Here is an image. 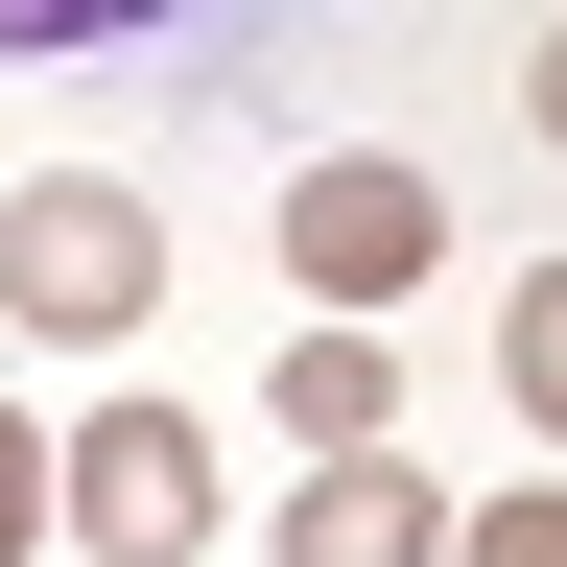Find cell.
<instances>
[{"instance_id":"obj_10","label":"cell","mask_w":567,"mask_h":567,"mask_svg":"<svg viewBox=\"0 0 567 567\" xmlns=\"http://www.w3.org/2000/svg\"><path fill=\"white\" fill-rule=\"evenodd\" d=\"M520 118H544V142H567V24H544V48H520Z\"/></svg>"},{"instance_id":"obj_6","label":"cell","mask_w":567,"mask_h":567,"mask_svg":"<svg viewBox=\"0 0 567 567\" xmlns=\"http://www.w3.org/2000/svg\"><path fill=\"white\" fill-rule=\"evenodd\" d=\"M450 567H567V473H520V496H450Z\"/></svg>"},{"instance_id":"obj_7","label":"cell","mask_w":567,"mask_h":567,"mask_svg":"<svg viewBox=\"0 0 567 567\" xmlns=\"http://www.w3.org/2000/svg\"><path fill=\"white\" fill-rule=\"evenodd\" d=\"M496 354H520V402H544V450H567V260L520 284V308H496Z\"/></svg>"},{"instance_id":"obj_3","label":"cell","mask_w":567,"mask_h":567,"mask_svg":"<svg viewBox=\"0 0 567 567\" xmlns=\"http://www.w3.org/2000/svg\"><path fill=\"white\" fill-rule=\"evenodd\" d=\"M284 260H308L331 308H402V284L450 260V189H425L402 142H379V166H308V189H284Z\"/></svg>"},{"instance_id":"obj_2","label":"cell","mask_w":567,"mask_h":567,"mask_svg":"<svg viewBox=\"0 0 567 567\" xmlns=\"http://www.w3.org/2000/svg\"><path fill=\"white\" fill-rule=\"evenodd\" d=\"M48 520L95 544V567H189V544H213V425H189V402H95V425L48 450Z\"/></svg>"},{"instance_id":"obj_4","label":"cell","mask_w":567,"mask_h":567,"mask_svg":"<svg viewBox=\"0 0 567 567\" xmlns=\"http://www.w3.org/2000/svg\"><path fill=\"white\" fill-rule=\"evenodd\" d=\"M284 567H450V496H425L402 450H331L308 496H284Z\"/></svg>"},{"instance_id":"obj_1","label":"cell","mask_w":567,"mask_h":567,"mask_svg":"<svg viewBox=\"0 0 567 567\" xmlns=\"http://www.w3.org/2000/svg\"><path fill=\"white\" fill-rule=\"evenodd\" d=\"M142 308H166V213H142L118 166H24V189H0V331L118 354Z\"/></svg>"},{"instance_id":"obj_9","label":"cell","mask_w":567,"mask_h":567,"mask_svg":"<svg viewBox=\"0 0 567 567\" xmlns=\"http://www.w3.org/2000/svg\"><path fill=\"white\" fill-rule=\"evenodd\" d=\"M24 544H48V425L0 402V567H24Z\"/></svg>"},{"instance_id":"obj_5","label":"cell","mask_w":567,"mask_h":567,"mask_svg":"<svg viewBox=\"0 0 567 567\" xmlns=\"http://www.w3.org/2000/svg\"><path fill=\"white\" fill-rule=\"evenodd\" d=\"M260 402L308 425V473H331V450H402V354H379V331H308V354H284Z\"/></svg>"},{"instance_id":"obj_8","label":"cell","mask_w":567,"mask_h":567,"mask_svg":"<svg viewBox=\"0 0 567 567\" xmlns=\"http://www.w3.org/2000/svg\"><path fill=\"white\" fill-rule=\"evenodd\" d=\"M118 24H166V0H0V48H118Z\"/></svg>"}]
</instances>
